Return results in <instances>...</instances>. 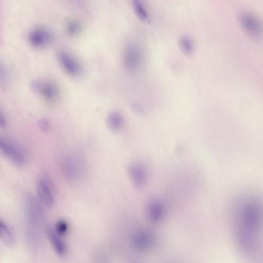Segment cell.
<instances>
[{"mask_svg":"<svg viewBox=\"0 0 263 263\" xmlns=\"http://www.w3.org/2000/svg\"><path fill=\"white\" fill-rule=\"evenodd\" d=\"M53 34L46 27H38L30 31L28 35V41L33 47L37 49H44L53 42Z\"/></svg>","mask_w":263,"mask_h":263,"instance_id":"cell-10","label":"cell"},{"mask_svg":"<svg viewBox=\"0 0 263 263\" xmlns=\"http://www.w3.org/2000/svg\"><path fill=\"white\" fill-rule=\"evenodd\" d=\"M33 91L49 103L57 101L60 97L58 85L50 79H37L31 83Z\"/></svg>","mask_w":263,"mask_h":263,"instance_id":"cell-6","label":"cell"},{"mask_svg":"<svg viewBox=\"0 0 263 263\" xmlns=\"http://www.w3.org/2000/svg\"><path fill=\"white\" fill-rule=\"evenodd\" d=\"M25 215L27 223L29 246L34 250L41 245V226L44 219L43 205L38 198L29 196L25 201Z\"/></svg>","mask_w":263,"mask_h":263,"instance_id":"cell-2","label":"cell"},{"mask_svg":"<svg viewBox=\"0 0 263 263\" xmlns=\"http://www.w3.org/2000/svg\"><path fill=\"white\" fill-rule=\"evenodd\" d=\"M0 239L8 247H13L16 242L13 231L2 222H0Z\"/></svg>","mask_w":263,"mask_h":263,"instance_id":"cell-16","label":"cell"},{"mask_svg":"<svg viewBox=\"0 0 263 263\" xmlns=\"http://www.w3.org/2000/svg\"><path fill=\"white\" fill-rule=\"evenodd\" d=\"M179 45L182 53L186 56H191L194 53V40L189 36L184 35L181 37L179 40Z\"/></svg>","mask_w":263,"mask_h":263,"instance_id":"cell-18","label":"cell"},{"mask_svg":"<svg viewBox=\"0 0 263 263\" xmlns=\"http://www.w3.org/2000/svg\"><path fill=\"white\" fill-rule=\"evenodd\" d=\"M60 169L67 181L75 182L83 176L85 164L83 159L79 155L70 154L63 157L60 163Z\"/></svg>","mask_w":263,"mask_h":263,"instance_id":"cell-4","label":"cell"},{"mask_svg":"<svg viewBox=\"0 0 263 263\" xmlns=\"http://www.w3.org/2000/svg\"><path fill=\"white\" fill-rule=\"evenodd\" d=\"M132 5L135 14L138 16V19L144 23H150V16H149V12L145 8L143 1L142 0H132Z\"/></svg>","mask_w":263,"mask_h":263,"instance_id":"cell-17","label":"cell"},{"mask_svg":"<svg viewBox=\"0 0 263 263\" xmlns=\"http://www.w3.org/2000/svg\"><path fill=\"white\" fill-rule=\"evenodd\" d=\"M0 155L18 167L23 166L27 161L25 151L21 147L3 136H0Z\"/></svg>","mask_w":263,"mask_h":263,"instance_id":"cell-3","label":"cell"},{"mask_svg":"<svg viewBox=\"0 0 263 263\" xmlns=\"http://www.w3.org/2000/svg\"><path fill=\"white\" fill-rule=\"evenodd\" d=\"M263 209L254 197L238 201L233 212L234 238L238 250L245 255L256 253L261 246Z\"/></svg>","mask_w":263,"mask_h":263,"instance_id":"cell-1","label":"cell"},{"mask_svg":"<svg viewBox=\"0 0 263 263\" xmlns=\"http://www.w3.org/2000/svg\"><path fill=\"white\" fill-rule=\"evenodd\" d=\"M68 228H69V226H68L67 222L64 221V220H60V221L57 222L54 229L56 230L59 235L63 236V235L67 233V231H68Z\"/></svg>","mask_w":263,"mask_h":263,"instance_id":"cell-20","label":"cell"},{"mask_svg":"<svg viewBox=\"0 0 263 263\" xmlns=\"http://www.w3.org/2000/svg\"><path fill=\"white\" fill-rule=\"evenodd\" d=\"M106 122L108 128L113 132H119L121 131L125 124L124 116L119 112L110 113L107 117Z\"/></svg>","mask_w":263,"mask_h":263,"instance_id":"cell-15","label":"cell"},{"mask_svg":"<svg viewBox=\"0 0 263 263\" xmlns=\"http://www.w3.org/2000/svg\"><path fill=\"white\" fill-rule=\"evenodd\" d=\"M167 208L165 204L158 198L150 200L147 206V215L149 220L154 224L161 223L166 216Z\"/></svg>","mask_w":263,"mask_h":263,"instance_id":"cell-13","label":"cell"},{"mask_svg":"<svg viewBox=\"0 0 263 263\" xmlns=\"http://www.w3.org/2000/svg\"><path fill=\"white\" fill-rule=\"evenodd\" d=\"M241 24L244 30L254 39H260L263 34L261 21L256 15L251 13H244L240 17Z\"/></svg>","mask_w":263,"mask_h":263,"instance_id":"cell-11","label":"cell"},{"mask_svg":"<svg viewBox=\"0 0 263 263\" xmlns=\"http://www.w3.org/2000/svg\"><path fill=\"white\" fill-rule=\"evenodd\" d=\"M39 128L42 130L43 132H47L50 131V124L47 119L43 118L39 121Z\"/></svg>","mask_w":263,"mask_h":263,"instance_id":"cell-21","label":"cell"},{"mask_svg":"<svg viewBox=\"0 0 263 263\" xmlns=\"http://www.w3.org/2000/svg\"><path fill=\"white\" fill-rule=\"evenodd\" d=\"M38 199L43 206L51 208L54 204L55 188L50 177L42 175L36 183Z\"/></svg>","mask_w":263,"mask_h":263,"instance_id":"cell-7","label":"cell"},{"mask_svg":"<svg viewBox=\"0 0 263 263\" xmlns=\"http://www.w3.org/2000/svg\"><path fill=\"white\" fill-rule=\"evenodd\" d=\"M124 65L130 73H137L142 69L145 61V55L141 46L131 42L126 45L123 54Z\"/></svg>","mask_w":263,"mask_h":263,"instance_id":"cell-5","label":"cell"},{"mask_svg":"<svg viewBox=\"0 0 263 263\" xmlns=\"http://www.w3.org/2000/svg\"><path fill=\"white\" fill-rule=\"evenodd\" d=\"M57 60L63 70L69 76L78 77L83 74V67L79 60L69 52L61 50L57 53Z\"/></svg>","mask_w":263,"mask_h":263,"instance_id":"cell-9","label":"cell"},{"mask_svg":"<svg viewBox=\"0 0 263 263\" xmlns=\"http://www.w3.org/2000/svg\"><path fill=\"white\" fill-rule=\"evenodd\" d=\"M81 25L77 21L72 20L70 21L67 26V32L71 37H76L81 32Z\"/></svg>","mask_w":263,"mask_h":263,"instance_id":"cell-19","label":"cell"},{"mask_svg":"<svg viewBox=\"0 0 263 263\" xmlns=\"http://www.w3.org/2000/svg\"><path fill=\"white\" fill-rule=\"evenodd\" d=\"M46 232L55 253L60 256H65L67 253V246L62 238V235H59L54 228L50 226L46 228Z\"/></svg>","mask_w":263,"mask_h":263,"instance_id":"cell-14","label":"cell"},{"mask_svg":"<svg viewBox=\"0 0 263 263\" xmlns=\"http://www.w3.org/2000/svg\"><path fill=\"white\" fill-rule=\"evenodd\" d=\"M130 179L137 188H142L149 182V171L145 164L141 162H134L128 168Z\"/></svg>","mask_w":263,"mask_h":263,"instance_id":"cell-12","label":"cell"},{"mask_svg":"<svg viewBox=\"0 0 263 263\" xmlns=\"http://www.w3.org/2000/svg\"><path fill=\"white\" fill-rule=\"evenodd\" d=\"M6 126V119L3 113L0 112V128H5Z\"/></svg>","mask_w":263,"mask_h":263,"instance_id":"cell-22","label":"cell"},{"mask_svg":"<svg viewBox=\"0 0 263 263\" xmlns=\"http://www.w3.org/2000/svg\"><path fill=\"white\" fill-rule=\"evenodd\" d=\"M131 246L138 252H147L154 249L157 244V237L153 231L142 228L134 231L131 235Z\"/></svg>","mask_w":263,"mask_h":263,"instance_id":"cell-8","label":"cell"}]
</instances>
